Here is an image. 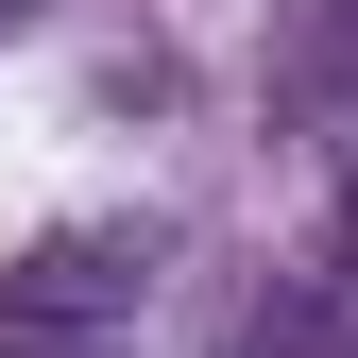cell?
<instances>
[{"instance_id":"obj_1","label":"cell","mask_w":358,"mask_h":358,"mask_svg":"<svg viewBox=\"0 0 358 358\" xmlns=\"http://www.w3.org/2000/svg\"><path fill=\"white\" fill-rule=\"evenodd\" d=\"M17 17H34V0H0V34H17Z\"/></svg>"}]
</instances>
